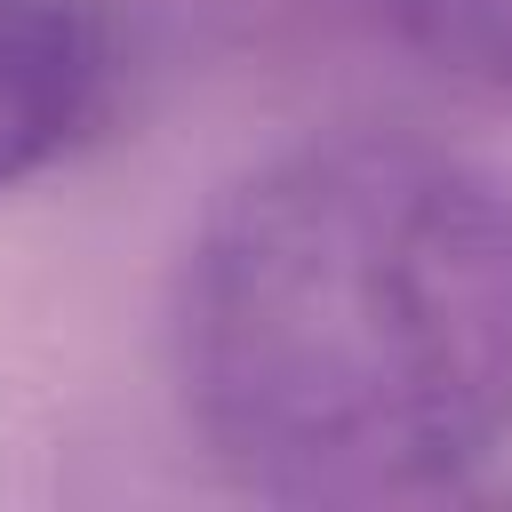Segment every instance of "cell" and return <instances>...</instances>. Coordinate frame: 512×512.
<instances>
[{
    "label": "cell",
    "mask_w": 512,
    "mask_h": 512,
    "mask_svg": "<svg viewBox=\"0 0 512 512\" xmlns=\"http://www.w3.org/2000/svg\"><path fill=\"white\" fill-rule=\"evenodd\" d=\"M400 48H416L432 72L504 96L512 104V0H376Z\"/></svg>",
    "instance_id": "obj_3"
},
{
    "label": "cell",
    "mask_w": 512,
    "mask_h": 512,
    "mask_svg": "<svg viewBox=\"0 0 512 512\" xmlns=\"http://www.w3.org/2000/svg\"><path fill=\"white\" fill-rule=\"evenodd\" d=\"M168 376L248 496L464 488L512 448V184L368 128L256 160L184 240Z\"/></svg>",
    "instance_id": "obj_1"
},
{
    "label": "cell",
    "mask_w": 512,
    "mask_h": 512,
    "mask_svg": "<svg viewBox=\"0 0 512 512\" xmlns=\"http://www.w3.org/2000/svg\"><path fill=\"white\" fill-rule=\"evenodd\" d=\"M112 88V24L96 0H0V200L56 168Z\"/></svg>",
    "instance_id": "obj_2"
}]
</instances>
